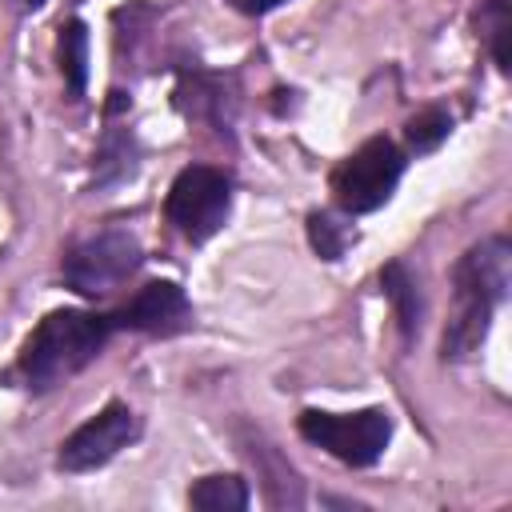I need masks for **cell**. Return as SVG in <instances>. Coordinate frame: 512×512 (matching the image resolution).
Here are the masks:
<instances>
[{"mask_svg": "<svg viewBox=\"0 0 512 512\" xmlns=\"http://www.w3.org/2000/svg\"><path fill=\"white\" fill-rule=\"evenodd\" d=\"M452 128H456L452 112L444 104H428V108H420V112H412L404 120V152L416 156V160L420 156H432L452 136Z\"/></svg>", "mask_w": 512, "mask_h": 512, "instance_id": "2e32d148", "label": "cell"}, {"mask_svg": "<svg viewBox=\"0 0 512 512\" xmlns=\"http://www.w3.org/2000/svg\"><path fill=\"white\" fill-rule=\"evenodd\" d=\"M232 200H236V180L228 168L216 164H184L164 196V220L172 224V232L180 240H188L192 248L208 244L232 216Z\"/></svg>", "mask_w": 512, "mask_h": 512, "instance_id": "3957f363", "label": "cell"}, {"mask_svg": "<svg viewBox=\"0 0 512 512\" xmlns=\"http://www.w3.org/2000/svg\"><path fill=\"white\" fill-rule=\"evenodd\" d=\"M376 280H380V292H384V300L392 308V324H396L400 348H412L420 328H424V288H420V276L408 268V260L392 256L388 264H380Z\"/></svg>", "mask_w": 512, "mask_h": 512, "instance_id": "30bf717a", "label": "cell"}, {"mask_svg": "<svg viewBox=\"0 0 512 512\" xmlns=\"http://www.w3.org/2000/svg\"><path fill=\"white\" fill-rule=\"evenodd\" d=\"M116 332H140V336H180L196 324V308L188 292L176 280H148L132 292L128 304L108 312Z\"/></svg>", "mask_w": 512, "mask_h": 512, "instance_id": "9c48e42d", "label": "cell"}, {"mask_svg": "<svg viewBox=\"0 0 512 512\" xmlns=\"http://www.w3.org/2000/svg\"><path fill=\"white\" fill-rule=\"evenodd\" d=\"M232 12H240V16H248V20H260V16H268V12H276V8H284L288 0H224Z\"/></svg>", "mask_w": 512, "mask_h": 512, "instance_id": "e0dca14e", "label": "cell"}, {"mask_svg": "<svg viewBox=\"0 0 512 512\" xmlns=\"http://www.w3.org/2000/svg\"><path fill=\"white\" fill-rule=\"evenodd\" d=\"M112 336H116V324H112L108 312L52 308L24 336V344L16 352V376L36 396L52 392V388L68 384L72 376H80L92 360H100V352L108 348Z\"/></svg>", "mask_w": 512, "mask_h": 512, "instance_id": "7a4b0ae2", "label": "cell"}, {"mask_svg": "<svg viewBox=\"0 0 512 512\" xmlns=\"http://www.w3.org/2000/svg\"><path fill=\"white\" fill-rule=\"evenodd\" d=\"M508 288H512L508 236H484L452 264V312L440 336L444 364H464L484 348L492 316L508 300Z\"/></svg>", "mask_w": 512, "mask_h": 512, "instance_id": "6da1fadb", "label": "cell"}, {"mask_svg": "<svg viewBox=\"0 0 512 512\" xmlns=\"http://www.w3.org/2000/svg\"><path fill=\"white\" fill-rule=\"evenodd\" d=\"M304 236H308V248H312L320 260H328V264H336V260L360 240L352 216L340 212V208H336V212H332V208H312V212L304 216Z\"/></svg>", "mask_w": 512, "mask_h": 512, "instance_id": "4fadbf2b", "label": "cell"}, {"mask_svg": "<svg viewBox=\"0 0 512 512\" xmlns=\"http://www.w3.org/2000/svg\"><path fill=\"white\" fill-rule=\"evenodd\" d=\"M88 48H92L88 24L80 16H68L56 32V68L64 80V96L72 104H80L88 96Z\"/></svg>", "mask_w": 512, "mask_h": 512, "instance_id": "7c38bea8", "label": "cell"}, {"mask_svg": "<svg viewBox=\"0 0 512 512\" xmlns=\"http://www.w3.org/2000/svg\"><path fill=\"white\" fill-rule=\"evenodd\" d=\"M296 432L304 444L328 452L344 468H372V464H380V456L392 440V412L380 404L356 408V412L304 408L296 416Z\"/></svg>", "mask_w": 512, "mask_h": 512, "instance_id": "8992f818", "label": "cell"}, {"mask_svg": "<svg viewBox=\"0 0 512 512\" xmlns=\"http://www.w3.org/2000/svg\"><path fill=\"white\" fill-rule=\"evenodd\" d=\"M136 172H140V144H136V132H132L120 116H104V132H100V144H96V152H92V180H88V192H104V188L128 184Z\"/></svg>", "mask_w": 512, "mask_h": 512, "instance_id": "8fae6325", "label": "cell"}, {"mask_svg": "<svg viewBox=\"0 0 512 512\" xmlns=\"http://www.w3.org/2000/svg\"><path fill=\"white\" fill-rule=\"evenodd\" d=\"M16 4H20V8H24V12H40V8H44V4H48V0H16Z\"/></svg>", "mask_w": 512, "mask_h": 512, "instance_id": "ac0fdd59", "label": "cell"}, {"mask_svg": "<svg viewBox=\"0 0 512 512\" xmlns=\"http://www.w3.org/2000/svg\"><path fill=\"white\" fill-rule=\"evenodd\" d=\"M136 440H140V416H136V408L124 404V400H108L96 416H88L80 428H72L60 440L56 468L68 472V476L96 472V468L112 464Z\"/></svg>", "mask_w": 512, "mask_h": 512, "instance_id": "52a82bcc", "label": "cell"}, {"mask_svg": "<svg viewBox=\"0 0 512 512\" xmlns=\"http://www.w3.org/2000/svg\"><path fill=\"white\" fill-rule=\"evenodd\" d=\"M472 28L484 40L496 72L508 76V68H512V4L508 0H480L472 8Z\"/></svg>", "mask_w": 512, "mask_h": 512, "instance_id": "5bb4252c", "label": "cell"}, {"mask_svg": "<svg viewBox=\"0 0 512 512\" xmlns=\"http://www.w3.org/2000/svg\"><path fill=\"white\" fill-rule=\"evenodd\" d=\"M188 504L200 512H244L252 504V488L240 472H212L188 488Z\"/></svg>", "mask_w": 512, "mask_h": 512, "instance_id": "9a60e30c", "label": "cell"}, {"mask_svg": "<svg viewBox=\"0 0 512 512\" xmlns=\"http://www.w3.org/2000/svg\"><path fill=\"white\" fill-rule=\"evenodd\" d=\"M144 264V244L132 228L108 224L84 240H76L60 260V280L84 300L112 296L124 280H132Z\"/></svg>", "mask_w": 512, "mask_h": 512, "instance_id": "277c9868", "label": "cell"}, {"mask_svg": "<svg viewBox=\"0 0 512 512\" xmlns=\"http://www.w3.org/2000/svg\"><path fill=\"white\" fill-rule=\"evenodd\" d=\"M172 104L184 120L208 124L216 136L232 140V120H236V76L232 72H212L200 60H180L176 64V88Z\"/></svg>", "mask_w": 512, "mask_h": 512, "instance_id": "ba28073f", "label": "cell"}, {"mask_svg": "<svg viewBox=\"0 0 512 512\" xmlns=\"http://www.w3.org/2000/svg\"><path fill=\"white\" fill-rule=\"evenodd\" d=\"M404 168H408V152L388 140V136H368L360 148H352L328 176V192L336 200L340 212L348 216H368V212H380L400 180H404Z\"/></svg>", "mask_w": 512, "mask_h": 512, "instance_id": "5b68a950", "label": "cell"}]
</instances>
